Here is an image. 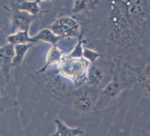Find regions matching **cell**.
<instances>
[{
  "label": "cell",
  "mask_w": 150,
  "mask_h": 136,
  "mask_svg": "<svg viewBox=\"0 0 150 136\" xmlns=\"http://www.w3.org/2000/svg\"><path fill=\"white\" fill-rule=\"evenodd\" d=\"M137 80V73L121 62H115L111 80L100 91L96 105V112L114 104L124 90L133 89Z\"/></svg>",
  "instance_id": "cell-1"
},
{
  "label": "cell",
  "mask_w": 150,
  "mask_h": 136,
  "mask_svg": "<svg viewBox=\"0 0 150 136\" xmlns=\"http://www.w3.org/2000/svg\"><path fill=\"white\" fill-rule=\"evenodd\" d=\"M32 80L52 98L63 102L70 101L71 95L76 87L69 81L63 78L57 72L48 68L42 73H34L31 75Z\"/></svg>",
  "instance_id": "cell-2"
},
{
  "label": "cell",
  "mask_w": 150,
  "mask_h": 136,
  "mask_svg": "<svg viewBox=\"0 0 150 136\" xmlns=\"http://www.w3.org/2000/svg\"><path fill=\"white\" fill-rule=\"evenodd\" d=\"M90 63L83 56H72L65 55L57 64L59 75L65 80L70 82L76 88L85 84Z\"/></svg>",
  "instance_id": "cell-3"
},
{
  "label": "cell",
  "mask_w": 150,
  "mask_h": 136,
  "mask_svg": "<svg viewBox=\"0 0 150 136\" xmlns=\"http://www.w3.org/2000/svg\"><path fill=\"white\" fill-rule=\"evenodd\" d=\"M99 91L86 84L76 88L70 99L75 113L78 115H85L96 112Z\"/></svg>",
  "instance_id": "cell-4"
},
{
  "label": "cell",
  "mask_w": 150,
  "mask_h": 136,
  "mask_svg": "<svg viewBox=\"0 0 150 136\" xmlns=\"http://www.w3.org/2000/svg\"><path fill=\"white\" fill-rule=\"evenodd\" d=\"M115 68V62L106 58L104 56L90 63L86 85L101 89L111 80Z\"/></svg>",
  "instance_id": "cell-5"
},
{
  "label": "cell",
  "mask_w": 150,
  "mask_h": 136,
  "mask_svg": "<svg viewBox=\"0 0 150 136\" xmlns=\"http://www.w3.org/2000/svg\"><path fill=\"white\" fill-rule=\"evenodd\" d=\"M48 28H50L56 35L63 37L64 38H77L82 30V24L72 16H61Z\"/></svg>",
  "instance_id": "cell-6"
},
{
  "label": "cell",
  "mask_w": 150,
  "mask_h": 136,
  "mask_svg": "<svg viewBox=\"0 0 150 136\" xmlns=\"http://www.w3.org/2000/svg\"><path fill=\"white\" fill-rule=\"evenodd\" d=\"M4 8H5L8 11L11 12V30L13 31H15L16 30H30L31 23L43 18L41 16L32 15L27 11H21L12 4L11 8H8L5 5H4Z\"/></svg>",
  "instance_id": "cell-7"
},
{
  "label": "cell",
  "mask_w": 150,
  "mask_h": 136,
  "mask_svg": "<svg viewBox=\"0 0 150 136\" xmlns=\"http://www.w3.org/2000/svg\"><path fill=\"white\" fill-rule=\"evenodd\" d=\"M15 56V48L11 44H4L0 45V68L7 82H10L11 69L13 68L12 62Z\"/></svg>",
  "instance_id": "cell-8"
},
{
  "label": "cell",
  "mask_w": 150,
  "mask_h": 136,
  "mask_svg": "<svg viewBox=\"0 0 150 136\" xmlns=\"http://www.w3.org/2000/svg\"><path fill=\"white\" fill-rule=\"evenodd\" d=\"M141 96L150 100V65L137 74V80L133 88Z\"/></svg>",
  "instance_id": "cell-9"
},
{
  "label": "cell",
  "mask_w": 150,
  "mask_h": 136,
  "mask_svg": "<svg viewBox=\"0 0 150 136\" xmlns=\"http://www.w3.org/2000/svg\"><path fill=\"white\" fill-rule=\"evenodd\" d=\"M12 5L16 6L18 9L27 11L32 15L36 16H41L43 17L45 14L49 13V11L43 10L39 6V4L36 1H30V0H17L11 4Z\"/></svg>",
  "instance_id": "cell-10"
},
{
  "label": "cell",
  "mask_w": 150,
  "mask_h": 136,
  "mask_svg": "<svg viewBox=\"0 0 150 136\" xmlns=\"http://www.w3.org/2000/svg\"><path fill=\"white\" fill-rule=\"evenodd\" d=\"M57 130L51 135L52 136H81L84 135V131L81 128H71L65 124L61 120L56 119L54 120Z\"/></svg>",
  "instance_id": "cell-11"
},
{
  "label": "cell",
  "mask_w": 150,
  "mask_h": 136,
  "mask_svg": "<svg viewBox=\"0 0 150 136\" xmlns=\"http://www.w3.org/2000/svg\"><path fill=\"white\" fill-rule=\"evenodd\" d=\"M64 56V52L63 50H61L57 44V45H52V47L50 48V49L49 50L47 56H46V63L43 65V68H41L40 69H38L37 72L35 73H42L43 71H45L46 69L53 65H57L61 59L63 58V56Z\"/></svg>",
  "instance_id": "cell-12"
},
{
  "label": "cell",
  "mask_w": 150,
  "mask_h": 136,
  "mask_svg": "<svg viewBox=\"0 0 150 136\" xmlns=\"http://www.w3.org/2000/svg\"><path fill=\"white\" fill-rule=\"evenodd\" d=\"M33 38L37 43L38 42L48 43L50 44L51 45H57L60 40L64 39L63 37L56 35L50 28L42 29L37 35L33 36Z\"/></svg>",
  "instance_id": "cell-13"
},
{
  "label": "cell",
  "mask_w": 150,
  "mask_h": 136,
  "mask_svg": "<svg viewBox=\"0 0 150 136\" xmlns=\"http://www.w3.org/2000/svg\"><path fill=\"white\" fill-rule=\"evenodd\" d=\"M29 30H18L16 33L11 34L6 37V42L9 44H11L13 45L20 44H29V43H35L38 44L33 37H30L29 35Z\"/></svg>",
  "instance_id": "cell-14"
},
{
  "label": "cell",
  "mask_w": 150,
  "mask_h": 136,
  "mask_svg": "<svg viewBox=\"0 0 150 136\" xmlns=\"http://www.w3.org/2000/svg\"><path fill=\"white\" fill-rule=\"evenodd\" d=\"M36 44H35V43H29V44H20L14 45L15 56H14L13 62H12L13 68L18 67L21 64L22 62L23 61V59L25 57V55L27 54V52L30 50V48H32Z\"/></svg>",
  "instance_id": "cell-15"
},
{
  "label": "cell",
  "mask_w": 150,
  "mask_h": 136,
  "mask_svg": "<svg viewBox=\"0 0 150 136\" xmlns=\"http://www.w3.org/2000/svg\"><path fill=\"white\" fill-rule=\"evenodd\" d=\"M83 56L85 58L86 60H88L90 63H95L97 59H99L100 57L103 56V55L99 52L98 50L96 49H92L89 48H83Z\"/></svg>",
  "instance_id": "cell-16"
},
{
  "label": "cell",
  "mask_w": 150,
  "mask_h": 136,
  "mask_svg": "<svg viewBox=\"0 0 150 136\" xmlns=\"http://www.w3.org/2000/svg\"><path fill=\"white\" fill-rule=\"evenodd\" d=\"M6 84H8V82H7L6 80H5V77H4V73H3L2 68H0V88H1L2 89H4V87L6 86Z\"/></svg>",
  "instance_id": "cell-17"
},
{
  "label": "cell",
  "mask_w": 150,
  "mask_h": 136,
  "mask_svg": "<svg viewBox=\"0 0 150 136\" xmlns=\"http://www.w3.org/2000/svg\"><path fill=\"white\" fill-rule=\"evenodd\" d=\"M3 40H5V41H6V37H5V35L4 34V32L2 31V30L0 29V43H2Z\"/></svg>",
  "instance_id": "cell-18"
},
{
  "label": "cell",
  "mask_w": 150,
  "mask_h": 136,
  "mask_svg": "<svg viewBox=\"0 0 150 136\" xmlns=\"http://www.w3.org/2000/svg\"><path fill=\"white\" fill-rule=\"evenodd\" d=\"M37 3H41V2H43V1H46V2H51V1H53V0H35Z\"/></svg>",
  "instance_id": "cell-19"
},
{
  "label": "cell",
  "mask_w": 150,
  "mask_h": 136,
  "mask_svg": "<svg viewBox=\"0 0 150 136\" xmlns=\"http://www.w3.org/2000/svg\"><path fill=\"white\" fill-rule=\"evenodd\" d=\"M2 90H3V89L0 88V101H1V99H2Z\"/></svg>",
  "instance_id": "cell-20"
}]
</instances>
